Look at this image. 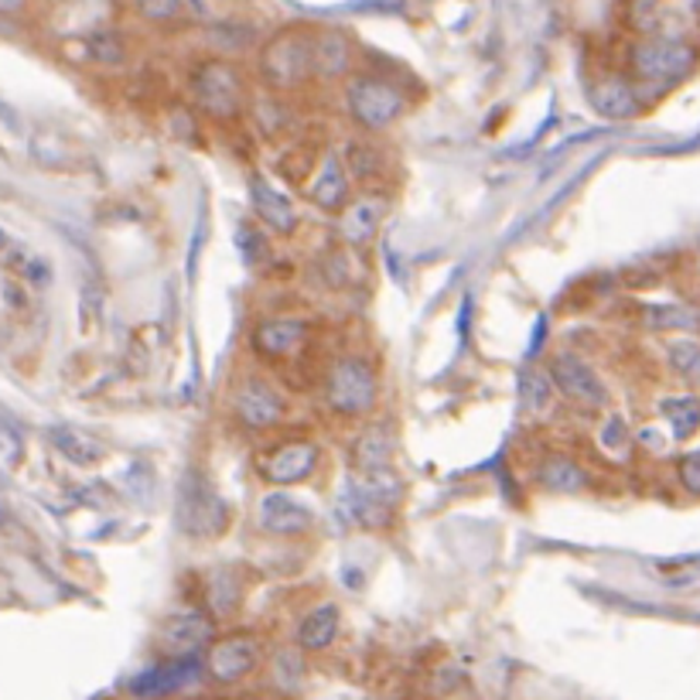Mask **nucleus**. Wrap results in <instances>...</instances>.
Masks as SVG:
<instances>
[{
    "instance_id": "obj_21",
    "label": "nucleus",
    "mask_w": 700,
    "mask_h": 700,
    "mask_svg": "<svg viewBox=\"0 0 700 700\" xmlns=\"http://www.w3.org/2000/svg\"><path fill=\"white\" fill-rule=\"evenodd\" d=\"M206 598L212 615H230L236 611L240 598H243V581L233 568H215L206 581Z\"/></svg>"
},
{
    "instance_id": "obj_23",
    "label": "nucleus",
    "mask_w": 700,
    "mask_h": 700,
    "mask_svg": "<svg viewBox=\"0 0 700 700\" xmlns=\"http://www.w3.org/2000/svg\"><path fill=\"white\" fill-rule=\"evenodd\" d=\"M236 246L240 254L246 260V267H260L270 260V233L264 226H257V222H240L236 226Z\"/></svg>"
},
{
    "instance_id": "obj_13",
    "label": "nucleus",
    "mask_w": 700,
    "mask_h": 700,
    "mask_svg": "<svg viewBox=\"0 0 700 700\" xmlns=\"http://www.w3.org/2000/svg\"><path fill=\"white\" fill-rule=\"evenodd\" d=\"M307 322L301 318H264L257 322L254 335H249V346L254 352L267 362H280V359H291L304 349L307 342Z\"/></svg>"
},
{
    "instance_id": "obj_24",
    "label": "nucleus",
    "mask_w": 700,
    "mask_h": 700,
    "mask_svg": "<svg viewBox=\"0 0 700 700\" xmlns=\"http://www.w3.org/2000/svg\"><path fill=\"white\" fill-rule=\"evenodd\" d=\"M663 417L669 420L677 438H690L700 428V400L697 397H669L663 400Z\"/></svg>"
},
{
    "instance_id": "obj_27",
    "label": "nucleus",
    "mask_w": 700,
    "mask_h": 700,
    "mask_svg": "<svg viewBox=\"0 0 700 700\" xmlns=\"http://www.w3.org/2000/svg\"><path fill=\"white\" fill-rule=\"evenodd\" d=\"M669 366L690 383H700V346L697 342H674L669 346Z\"/></svg>"
},
{
    "instance_id": "obj_2",
    "label": "nucleus",
    "mask_w": 700,
    "mask_h": 700,
    "mask_svg": "<svg viewBox=\"0 0 700 700\" xmlns=\"http://www.w3.org/2000/svg\"><path fill=\"white\" fill-rule=\"evenodd\" d=\"M346 109L362 133H383L404 117L407 96L397 82L373 72H359L346 79Z\"/></svg>"
},
{
    "instance_id": "obj_5",
    "label": "nucleus",
    "mask_w": 700,
    "mask_h": 700,
    "mask_svg": "<svg viewBox=\"0 0 700 700\" xmlns=\"http://www.w3.org/2000/svg\"><path fill=\"white\" fill-rule=\"evenodd\" d=\"M318 462H322V447L312 438H284L257 455V471L273 489H288L312 479Z\"/></svg>"
},
{
    "instance_id": "obj_18",
    "label": "nucleus",
    "mask_w": 700,
    "mask_h": 700,
    "mask_svg": "<svg viewBox=\"0 0 700 700\" xmlns=\"http://www.w3.org/2000/svg\"><path fill=\"white\" fill-rule=\"evenodd\" d=\"M352 462L359 468V475L366 479H380V475H389V462H394V441L383 428H370L366 434H359L355 447H352Z\"/></svg>"
},
{
    "instance_id": "obj_15",
    "label": "nucleus",
    "mask_w": 700,
    "mask_h": 700,
    "mask_svg": "<svg viewBox=\"0 0 700 700\" xmlns=\"http://www.w3.org/2000/svg\"><path fill=\"white\" fill-rule=\"evenodd\" d=\"M386 215V202L380 195H362V199H349V206L339 212V236L349 246H370L380 233V222Z\"/></svg>"
},
{
    "instance_id": "obj_8",
    "label": "nucleus",
    "mask_w": 700,
    "mask_h": 700,
    "mask_svg": "<svg viewBox=\"0 0 700 700\" xmlns=\"http://www.w3.org/2000/svg\"><path fill=\"white\" fill-rule=\"evenodd\" d=\"M547 383L557 389L560 397L578 404V407H605L608 400V389L602 383V376L587 366L584 359L578 355H568V352H557L550 362H547Z\"/></svg>"
},
{
    "instance_id": "obj_4",
    "label": "nucleus",
    "mask_w": 700,
    "mask_h": 700,
    "mask_svg": "<svg viewBox=\"0 0 700 700\" xmlns=\"http://www.w3.org/2000/svg\"><path fill=\"white\" fill-rule=\"evenodd\" d=\"M380 380L370 359L339 355L325 373V404L342 417H362L376 407Z\"/></svg>"
},
{
    "instance_id": "obj_30",
    "label": "nucleus",
    "mask_w": 700,
    "mask_h": 700,
    "mask_svg": "<svg viewBox=\"0 0 700 700\" xmlns=\"http://www.w3.org/2000/svg\"><path fill=\"white\" fill-rule=\"evenodd\" d=\"M4 243H8V233H4V230H0V246H4Z\"/></svg>"
},
{
    "instance_id": "obj_16",
    "label": "nucleus",
    "mask_w": 700,
    "mask_h": 700,
    "mask_svg": "<svg viewBox=\"0 0 700 700\" xmlns=\"http://www.w3.org/2000/svg\"><path fill=\"white\" fill-rule=\"evenodd\" d=\"M349 191H352V178L346 172V164L339 154H325L318 172L312 178V188H307V195H312V202L325 212H342L349 206Z\"/></svg>"
},
{
    "instance_id": "obj_26",
    "label": "nucleus",
    "mask_w": 700,
    "mask_h": 700,
    "mask_svg": "<svg viewBox=\"0 0 700 700\" xmlns=\"http://www.w3.org/2000/svg\"><path fill=\"white\" fill-rule=\"evenodd\" d=\"M646 322L653 328H693V325H700V315L680 304H660V307H650Z\"/></svg>"
},
{
    "instance_id": "obj_11",
    "label": "nucleus",
    "mask_w": 700,
    "mask_h": 700,
    "mask_svg": "<svg viewBox=\"0 0 700 700\" xmlns=\"http://www.w3.org/2000/svg\"><path fill=\"white\" fill-rule=\"evenodd\" d=\"M215 622L206 611H175L167 615L158 629V646L167 656H191L195 650H202L206 642H212Z\"/></svg>"
},
{
    "instance_id": "obj_17",
    "label": "nucleus",
    "mask_w": 700,
    "mask_h": 700,
    "mask_svg": "<svg viewBox=\"0 0 700 700\" xmlns=\"http://www.w3.org/2000/svg\"><path fill=\"white\" fill-rule=\"evenodd\" d=\"M339 626H342V611L335 602H325V605H315L312 611L304 615L298 632H294V642L304 650V653H322L328 650L335 635H339Z\"/></svg>"
},
{
    "instance_id": "obj_29",
    "label": "nucleus",
    "mask_w": 700,
    "mask_h": 700,
    "mask_svg": "<svg viewBox=\"0 0 700 700\" xmlns=\"http://www.w3.org/2000/svg\"><path fill=\"white\" fill-rule=\"evenodd\" d=\"M27 8V0H0V18H14Z\"/></svg>"
},
{
    "instance_id": "obj_19",
    "label": "nucleus",
    "mask_w": 700,
    "mask_h": 700,
    "mask_svg": "<svg viewBox=\"0 0 700 700\" xmlns=\"http://www.w3.org/2000/svg\"><path fill=\"white\" fill-rule=\"evenodd\" d=\"M349 62H352V45L342 32L315 35V75H325V79L346 75Z\"/></svg>"
},
{
    "instance_id": "obj_9",
    "label": "nucleus",
    "mask_w": 700,
    "mask_h": 700,
    "mask_svg": "<svg viewBox=\"0 0 700 700\" xmlns=\"http://www.w3.org/2000/svg\"><path fill=\"white\" fill-rule=\"evenodd\" d=\"M257 663H260V642L254 635H240V632L215 639L206 656L209 677L219 684H236L249 677L257 669Z\"/></svg>"
},
{
    "instance_id": "obj_20",
    "label": "nucleus",
    "mask_w": 700,
    "mask_h": 700,
    "mask_svg": "<svg viewBox=\"0 0 700 700\" xmlns=\"http://www.w3.org/2000/svg\"><path fill=\"white\" fill-rule=\"evenodd\" d=\"M537 486L547 492H578L584 489V468L568 455H547L537 465Z\"/></svg>"
},
{
    "instance_id": "obj_12",
    "label": "nucleus",
    "mask_w": 700,
    "mask_h": 700,
    "mask_svg": "<svg viewBox=\"0 0 700 700\" xmlns=\"http://www.w3.org/2000/svg\"><path fill=\"white\" fill-rule=\"evenodd\" d=\"M257 520L264 534H273V537H301L315 526V513L307 510L301 499L288 495L284 489H273L260 499Z\"/></svg>"
},
{
    "instance_id": "obj_28",
    "label": "nucleus",
    "mask_w": 700,
    "mask_h": 700,
    "mask_svg": "<svg viewBox=\"0 0 700 700\" xmlns=\"http://www.w3.org/2000/svg\"><path fill=\"white\" fill-rule=\"evenodd\" d=\"M677 475H680V482H684V489H687V492L700 495V452L684 455V458H680V465H677Z\"/></svg>"
},
{
    "instance_id": "obj_6",
    "label": "nucleus",
    "mask_w": 700,
    "mask_h": 700,
    "mask_svg": "<svg viewBox=\"0 0 700 700\" xmlns=\"http://www.w3.org/2000/svg\"><path fill=\"white\" fill-rule=\"evenodd\" d=\"M697 62V51L680 38H642L629 51V69L642 82H677Z\"/></svg>"
},
{
    "instance_id": "obj_1",
    "label": "nucleus",
    "mask_w": 700,
    "mask_h": 700,
    "mask_svg": "<svg viewBox=\"0 0 700 700\" xmlns=\"http://www.w3.org/2000/svg\"><path fill=\"white\" fill-rule=\"evenodd\" d=\"M260 75L270 90L291 93L315 75V35L307 27H284L260 51Z\"/></svg>"
},
{
    "instance_id": "obj_22",
    "label": "nucleus",
    "mask_w": 700,
    "mask_h": 700,
    "mask_svg": "<svg viewBox=\"0 0 700 700\" xmlns=\"http://www.w3.org/2000/svg\"><path fill=\"white\" fill-rule=\"evenodd\" d=\"M55 447L75 465H96L100 458H106V447L90 438V434H82L75 428H62V431H55Z\"/></svg>"
},
{
    "instance_id": "obj_7",
    "label": "nucleus",
    "mask_w": 700,
    "mask_h": 700,
    "mask_svg": "<svg viewBox=\"0 0 700 700\" xmlns=\"http://www.w3.org/2000/svg\"><path fill=\"white\" fill-rule=\"evenodd\" d=\"M233 413L246 431H273L288 420V397L270 380L246 376L233 397Z\"/></svg>"
},
{
    "instance_id": "obj_14",
    "label": "nucleus",
    "mask_w": 700,
    "mask_h": 700,
    "mask_svg": "<svg viewBox=\"0 0 700 700\" xmlns=\"http://www.w3.org/2000/svg\"><path fill=\"white\" fill-rule=\"evenodd\" d=\"M587 103H592L595 114L605 117V120H632L642 109V100H639L635 86L622 75L598 79L595 86L587 90Z\"/></svg>"
},
{
    "instance_id": "obj_10",
    "label": "nucleus",
    "mask_w": 700,
    "mask_h": 700,
    "mask_svg": "<svg viewBox=\"0 0 700 700\" xmlns=\"http://www.w3.org/2000/svg\"><path fill=\"white\" fill-rule=\"evenodd\" d=\"M249 206H254L260 226L273 236H294L298 233V206L288 191H280L270 178L249 175Z\"/></svg>"
},
{
    "instance_id": "obj_3",
    "label": "nucleus",
    "mask_w": 700,
    "mask_h": 700,
    "mask_svg": "<svg viewBox=\"0 0 700 700\" xmlns=\"http://www.w3.org/2000/svg\"><path fill=\"white\" fill-rule=\"evenodd\" d=\"M188 90L195 106L212 120L230 124V120H240L246 109V82L233 62H222V59L199 62L188 75Z\"/></svg>"
},
{
    "instance_id": "obj_25",
    "label": "nucleus",
    "mask_w": 700,
    "mask_h": 700,
    "mask_svg": "<svg viewBox=\"0 0 700 700\" xmlns=\"http://www.w3.org/2000/svg\"><path fill=\"white\" fill-rule=\"evenodd\" d=\"M137 14L154 24H172L188 14V0H133Z\"/></svg>"
}]
</instances>
